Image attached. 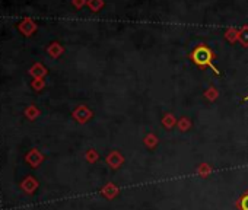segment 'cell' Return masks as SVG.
<instances>
[{
    "label": "cell",
    "mask_w": 248,
    "mask_h": 210,
    "mask_svg": "<svg viewBox=\"0 0 248 210\" xmlns=\"http://www.w3.org/2000/svg\"><path fill=\"white\" fill-rule=\"evenodd\" d=\"M193 60L199 64V66H210V67H213V64H212V53L207 50V48H204V47H199L194 53H193ZM213 70L215 72H217L215 67H213Z\"/></svg>",
    "instance_id": "cell-1"
},
{
    "label": "cell",
    "mask_w": 248,
    "mask_h": 210,
    "mask_svg": "<svg viewBox=\"0 0 248 210\" xmlns=\"http://www.w3.org/2000/svg\"><path fill=\"white\" fill-rule=\"evenodd\" d=\"M236 207L239 210H248V191L236 201Z\"/></svg>",
    "instance_id": "cell-2"
}]
</instances>
